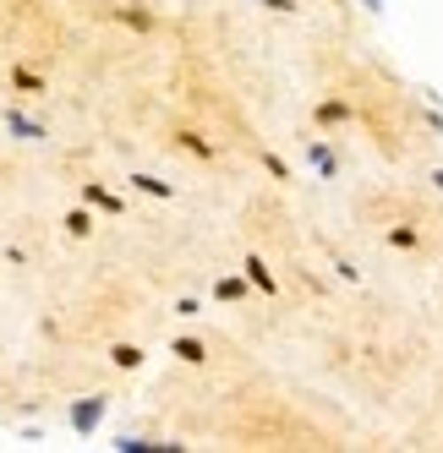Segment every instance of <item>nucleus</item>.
Instances as JSON below:
<instances>
[{
  "instance_id": "1",
  "label": "nucleus",
  "mask_w": 443,
  "mask_h": 453,
  "mask_svg": "<svg viewBox=\"0 0 443 453\" xmlns=\"http://www.w3.org/2000/svg\"><path fill=\"white\" fill-rule=\"evenodd\" d=\"M99 17H105V22H120V27H132V34H143V39H153V34L165 27V17L148 12V6H137V0H105Z\"/></svg>"
},
{
  "instance_id": "2",
  "label": "nucleus",
  "mask_w": 443,
  "mask_h": 453,
  "mask_svg": "<svg viewBox=\"0 0 443 453\" xmlns=\"http://www.w3.org/2000/svg\"><path fill=\"white\" fill-rule=\"evenodd\" d=\"M105 410H110V404H105V394L77 399V404H72V415H66V420H72V432H77V437H93V432L105 426Z\"/></svg>"
},
{
  "instance_id": "3",
  "label": "nucleus",
  "mask_w": 443,
  "mask_h": 453,
  "mask_svg": "<svg viewBox=\"0 0 443 453\" xmlns=\"http://www.w3.org/2000/svg\"><path fill=\"white\" fill-rule=\"evenodd\" d=\"M241 273L252 279V289H258V296H268V301L279 296V279H274V268L263 263V257H258V251H252V257H246V263H241Z\"/></svg>"
},
{
  "instance_id": "4",
  "label": "nucleus",
  "mask_w": 443,
  "mask_h": 453,
  "mask_svg": "<svg viewBox=\"0 0 443 453\" xmlns=\"http://www.w3.org/2000/svg\"><path fill=\"white\" fill-rule=\"evenodd\" d=\"M82 203H88V208H99V213H115V219L126 213V203L115 197L110 186H99V180H88V186H82Z\"/></svg>"
},
{
  "instance_id": "5",
  "label": "nucleus",
  "mask_w": 443,
  "mask_h": 453,
  "mask_svg": "<svg viewBox=\"0 0 443 453\" xmlns=\"http://www.w3.org/2000/svg\"><path fill=\"white\" fill-rule=\"evenodd\" d=\"M246 289H252V279H246V273H225V279L214 284V301H225V306H241V301H246Z\"/></svg>"
},
{
  "instance_id": "6",
  "label": "nucleus",
  "mask_w": 443,
  "mask_h": 453,
  "mask_svg": "<svg viewBox=\"0 0 443 453\" xmlns=\"http://www.w3.org/2000/svg\"><path fill=\"white\" fill-rule=\"evenodd\" d=\"M126 186H132L137 197H159V203H170V197H175V186H170V180H159V175H126Z\"/></svg>"
},
{
  "instance_id": "7",
  "label": "nucleus",
  "mask_w": 443,
  "mask_h": 453,
  "mask_svg": "<svg viewBox=\"0 0 443 453\" xmlns=\"http://www.w3.org/2000/svg\"><path fill=\"white\" fill-rule=\"evenodd\" d=\"M175 142H181V153H192L198 165H214V158H219V148H214L203 132H175Z\"/></svg>"
},
{
  "instance_id": "8",
  "label": "nucleus",
  "mask_w": 443,
  "mask_h": 453,
  "mask_svg": "<svg viewBox=\"0 0 443 453\" xmlns=\"http://www.w3.org/2000/svg\"><path fill=\"white\" fill-rule=\"evenodd\" d=\"M307 165L318 170L323 180H334V175H339V158H334V153H329V142H318V137L307 142Z\"/></svg>"
},
{
  "instance_id": "9",
  "label": "nucleus",
  "mask_w": 443,
  "mask_h": 453,
  "mask_svg": "<svg viewBox=\"0 0 443 453\" xmlns=\"http://www.w3.org/2000/svg\"><path fill=\"white\" fill-rule=\"evenodd\" d=\"M148 361V349L143 344H110V366H120V372H137Z\"/></svg>"
},
{
  "instance_id": "10",
  "label": "nucleus",
  "mask_w": 443,
  "mask_h": 453,
  "mask_svg": "<svg viewBox=\"0 0 443 453\" xmlns=\"http://www.w3.org/2000/svg\"><path fill=\"white\" fill-rule=\"evenodd\" d=\"M60 224H66V235H72V241H88V235H93V208L82 203V208H72Z\"/></svg>"
},
{
  "instance_id": "11",
  "label": "nucleus",
  "mask_w": 443,
  "mask_h": 453,
  "mask_svg": "<svg viewBox=\"0 0 443 453\" xmlns=\"http://www.w3.org/2000/svg\"><path fill=\"white\" fill-rule=\"evenodd\" d=\"M170 355H175V361H186V366H203V361H208V344H203V339H175Z\"/></svg>"
},
{
  "instance_id": "12",
  "label": "nucleus",
  "mask_w": 443,
  "mask_h": 453,
  "mask_svg": "<svg viewBox=\"0 0 443 453\" xmlns=\"http://www.w3.org/2000/svg\"><path fill=\"white\" fill-rule=\"evenodd\" d=\"M312 115H318V126H345V120H351V104H345V99H318Z\"/></svg>"
},
{
  "instance_id": "13",
  "label": "nucleus",
  "mask_w": 443,
  "mask_h": 453,
  "mask_svg": "<svg viewBox=\"0 0 443 453\" xmlns=\"http://www.w3.org/2000/svg\"><path fill=\"white\" fill-rule=\"evenodd\" d=\"M6 126H12V137H22V142H39V137H44V126H34V120L17 115V110L6 115Z\"/></svg>"
},
{
  "instance_id": "14",
  "label": "nucleus",
  "mask_w": 443,
  "mask_h": 453,
  "mask_svg": "<svg viewBox=\"0 0 443 453\" xmlns=\"http://www.w3.org/2000/svg\"><path fill=\"white\" fill-rule=\"evenodd\" d=\"M12 88H22V93H44V77L27 72V66H12Z\"/></svg>"
},
{
  "instance_id": "15",
  "label": "nucleus",
  "mask_w": 443,
  "mask_h": 453,
  "mask_svg": "<svg viewBox=\"0 0 443 453\" xmlns=\"http://www.w3.org/2000/svg\"><path fill=\"white\" fill-rule=\"evenodd\" d=\"M389 246H400V251H416V246H422V235L410 230V224H394V230H389Z\"/></svg>"
},
{
  "instance_id": "16",
  "label": "nucleus",
  "mask_w": 443,
  "mask_h": 453,
  "mask_svg": "<svg viewBox=\"0 0 443 453\" xmlns=\"http://www.w3.org/2000/svg\"><path fill=\"white\" fill-rule=\"evenodd\" d=\"M263 170H268L274 180H291V165H284V158H279V153H263Z\"/></svg>"
},
{
  "instance_id": "17",
  "label": "nucleus",
  "mask_w": 443,
  "mask_h": 453,
  "mask_svg": "<svg viewBox=\"0 0 443 453\" xmlns=\"http://www.w3.org/2000/svg\"><path fill=\"white\" fill-rule=\"evenodd\" d=\"M334 273H339L345 284H361V268H356V263H345V257H334Z\"/></svg>"
},
{
  "instance_id": "18",
  "label": "nucleus",
  "mask_w": 443,
  "mask_h": 453,
  "mask_svg": "<svg viewBox=\"0 0 443 453\" xmlns=\"http://www.w3.org/2000/svg\"><path fill=\"white\" fill-rule=\"evenodd\" d=\"M198 311H203L198 296H181V301H175V317H198Z\"/></svg>"
},
{
  "instance_id": "19",
  "label": "nucleus",
  "mask_w": 443,
  "mask_h": 453,
  "mask_svg": "<svg viewBox=\"0 0 443 453\" xmlns=\"http://www.w3.org/2000/svg\"><path fill=\"white\" fill-rule=\"evenodd\" d=\"M258 6H268V12H279V17H296V0H258Z\"/></svg>"
},
{
  "instance_id": "20",
  "label": "nucleus",
  "mask_w": 443,
  "mask_h": 453,
  "mask_svg": "<svg viewBox=\"0 0 443 453\" xmlns=\"http://www.w3.org/2000/svg\"><path fill=\"white\" fill-rule=\"evenodd\" d=\"M361 6H367V12H384V0H361Z\"/></svg>"
},
{
  "instance_id": "21",
  "label": "nucleus",
  "mask_w": 443,
  "mask_h": 453,
  "mask_svg": "<svg viewBox=\"0 0 443 453\" xmlns=\"http://www.w3.org/2000/svg\"><path fill=\"white\" fill-rule=\"evenodd\" d=\"M432 186H438V191H443V170H432Z\"/></svg>"
}]
</instances>
